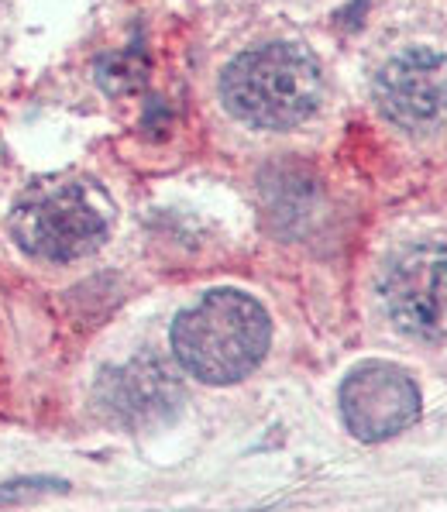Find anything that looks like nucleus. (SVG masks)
I'll use <instances>...</instances> for the list:
<instances>
[{
	"label": "nucleus",
	"instance_id": "nucleus-1",
	"mask_svg": "<svg viewBox=\"0 0 447 512\" xmlns=\"http://www.w3.org/2000/svg\"><path fill=\"white\" fill-rule=\"evenodd\" d=\"M324 69L300 42L272 38L227 59L217 97L234 121L258 131H289L324 104Z\"/></svg>",
	"mask_w": 447,
	"mask_h": 512
},
{
	"label": "nucleus",
	"instance_id": "nucleus-2",
	"mask_svg": "<svg viewBox=\"0 0 447 512\" xmlns=\"http://www.w3.org/2000/svg\"><path fill=\"white\" fill-rule=\"evenodd\" d=\"M172 354L186 375L207 385H231L262 365L272 344V320L241 289H210L172 324Z\"/></svg>",
	"mask_w": 447,
	"mask_h": 512
},
{
	"label": "nucleus",
	"instance_id": "nucleus-3",
	"mask_svg": "<svg viewBox=\"0 0 447 512\" xmlns=\"http://www.w3.org/2000/svg\"><path fill=\"white\" fill-rule=\"evenodd\" d=\"M107 203L93 186L52 179L28 189L11 210V238L42 262L86 258L107 241Z\"/></svg>",
	"mask_w": 447,
	"mask_h": 512
},
{
	"label": "nucleus",
	"instance_id": "nucleus-4",
	"mask_svg": "<svg viewBox=\"0 0 447 512\" xmlns=\"http://www.w3.org/2000/svg\"><path fill=\"white\" fill-rule=\"evenodd\" d=\"M379 303L389 324L413 341H447V248L410 244L389 258L379 279Z\"/></svg>",
	"mask_w": 447,
	"mask_h": 512
},
{
	"label": "nucleus",
	"instance_id": "nucleus-5",
	"mask_svg": "<svg viewBox=\"0 0 447 512\" xmlns=\"http://www.w3.org/2000/svg\"><path fill=\"white\" fill-rule=\"evenodd\" d=\"M375 110L392 128L437 131L447 124V52L430 45H410V49L389 55L372 80Z\"/></svg>",
	"mask_w": 447,
	"mask_h": 512
},
{
	"label": "nucleus",
	"instance_id": "nucleus-6",
	"mask_svg": "<svg viewBox=\"0 0 447 512\" xmlns=\"http://www.w3.org/2000/svg\"><path fill=\"white\" fill-rule=\"evenodd\" d=\"M341 416L344 427L365 444L389 440L420 416V392L413 378L396 365L368 361L344 378L341 385Z\"/></svg>",
	"mask_w": 447,
	"mask_h": 512
},
{
	"label": "nucleus",
	"instance_id": "nucleus-7",
	"mask_svg": "<svg viewBox=\"0 0 447 512\" xmlns=\"http://www.w3.org/2000/svg\"><path fill=\"white\" fill-rule=\"evenodd\" d=\"M97 406L107 420L131 430H145L155 423H166L183 403V382L169 368L166 358L152 351H141L124 365L107 368L97 378Z\"/></svg>",
	"mask_w": 447,
	"mask_h": 512
},
{
	"label": "nucleus",
	"instance_id": "nucleus-8",
	"mask_svg": "<svg viewBox=\"0 0 447 512\" xmlns=\"http://www.w3.org/2000/svg\"><path fill=\"white\" fill-rule=\"evenodd\" d=\"M97 80L107 93L124 97V93H135L145 83V59L138 52H114L104 55L97 66Z\"/></svg>",
	"mask_w": 447,
	"mask_h": 512
},
{
	"label": "nucleus",
	"instance_id": "nucleus-9",
	"mask_svg": "<svg viewBox=\"0 0 447 512\" xmlns=\"http://www.w3.org/2000/svg\"><path fill=\"white\" fill-rule=\"evenodd\" d=\"M66 482L59 478H18V482H4L0 485V506L7 502H31L42 499L45 492H66Z\"/></svg>",
	"mask_w": 447,
	"mask_h": 512
}]
</instances>
